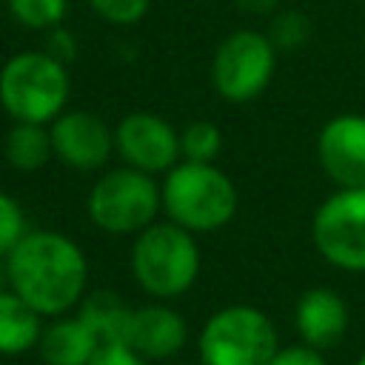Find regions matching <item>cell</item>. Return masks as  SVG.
<instances>
[{"label":"cell","mask_w":365,"mask_h":365,"mask_svg":"<svg viewBox=\"0 0 365 365\" xmlns=\"http://www.w3.org/2000/svg\"><path fill=\"white\" fill-rule=\"evenodd\" d=\"M9 288L43 319L71 314L88 288L83 248L60 231L34 228L6 257Z\"/></svg>","instance_id":"obj_1"},{"label":"cell","mask_w":365,"mask_h":365,"mask_svg":"<svg viewBox=\"0 0 365 365\" xmlns=\"http://www.w3.org/2000/svg\"><path fill=\"white\" fill-rule=\"evenodd\" d=\"M160 197L163 214L191 234L225 228L240 208L237 185L217 163L180 160L163 174Z\"/></svg>","instance_id":"obj_2"},{"label":"cell","mask_w":365,"mask_h":365,"mask_svg":"<svg viewBox=\"0 0 365 365\" xmlns=\"http://www.w3.org/2000/svg\"><path fill=\"white\" fill-rule=\"evenodd\" d=\"M194 237L197 234L185 231L171 220H157L140 234H134L128 254L134 282L148 297L163 302L188 294L202 265V254Z\"/></svg>","instance_id":"obj_3"},{"label":"cell","mask_w":365,"mask_h":365,"mask_svg":"<svg viewBox=\"0 0 365 365\" xmlns=\"http://www.w3.org/2000/svg\"><path fill=\"white\" fill-rule=\"evenodd\" d=\"M68 94V66L43 48L17 51L0 66V108L11 123L48 125L66 111Z\"/></svg>","instance_id":"obj_4"},{"label":"cell","mask_w":365,"mask_h":365,"mask_svg":"<svg viewBox=\"0 0 365 365\" xmlns=\"http://www.w3.org/2000/svg\"><path fill=\"white\" fill-rule=\"evenodd\" d=\"M163 211L160 182L137 171L131 165L108 168L103 171L88 197H86V214L94 222V228L111 234V237H134L151 222H157V214Z\"/></svg>","instance_id":"obj_5"},{"label":"cell","mask_w":365,"mask_h":365,"mask_svg":"<svg viewBox=\"0 0 365 365\" xmlns=\"http://www.w3.org/2000/svg\"><path fill=\"white\" fill-rule=\"evenodd\" d=\"M277 348L274 322L259 308L242 302L217 308L197 336L202 365H268Z\"/></svg>","instance_id":"obj_6"},{"label":"cell","mask_w":365,"mask_h":365,"mask_svg":"<svg viewBox=\"0 0 365 365\" xmlns=\"http://www.w3.org/2000/svg\"><path fill=\"white\" fill-rule=\"evenodd\" d=\"M277 48L257 29L231 31L211 57V86L225 103H251L274 80Z\"/></svg>","instance_id":"obj_7"},{"label":"cell","mask_w":365,"mask_h":365,"mask_svg":"<svg viewBox=\"0 0 365 365\" xmlns=\"http://www.w3.org/2000/svg\"><path fill=\"white\" fill-rule=\"evenodd\" d=\"M317 254L348 274H365V188H336L311 217Z\"/></svg>","instance_id":"obj_8"},{"label":"cell","mask_w":365,"mask_h":365,"mask_svg":"<svg viewBox=\"0 0 365 365\" xmlns=\"http://www.w3.org/2000/svg\"><path fill=\"white\" fill-rule=\"evenodd\" d=\"M114 154L151 177L180 163V131L154 111H131L114 125Z\"/></svg>","instance_id":"obj_9"},{"label":"cell","mask_w":365,"mask_h":365,"mask_svg":"<svg viewBox=\"0 0 365 365\" xmlns=\"http://www.w3.org/2000/svg\"><path fill=\"white\" fill-rule=\"evenodd\" d=\"M54 157L74 171H97L114 154V128L94 111H63L48 123Z\"/></svg>","instance_id":"obj_10"},{"label":"cell","mask_w":365,"mask_h":365,"mask_svg":"<svg viewBox=\"0 0 365 365\" xmlns=\"http://www.w3.org/2000/svg\"><path fill=\"white\" fill-rule=\"evenodd\" d=\"M317 163L336 188H365V114H336L317 134Z\"/></svg>","instance_id":"obj_11"},{"label":"cell","mask_w":365,"mask_h":365,"mask_svg":"<svg viewBox=\"0 0 365 365\" xmlns=\"http://www.w3.org/2000/svg\"><path fill=\"white\" fill-rule=\"evenodd\" d=\"M185 342H188V322L182 319L180 311H174L163 299L137 305L131 311L125 345H131L148 362H163L177 356L185 348Z\"/></svg>","instance_id":"obj_12"},{"label":"cell","mask_w":365,"mask_h":365,"mask_svg":"<svg viewBox=\"0 0 365 365\" xmlns=\"http://www.w3.org/2000/svg\"><path fill=\"white\" fill-rule=\"evenodd\" d=\"M348 302L331 288H308L294 305V328L299 342L325 351L336 345L348 331Z\"/></svg>","instance_id":"obj_13"},{"label":"cell","mask_w":365,"mask_h":365,"mask_svg":"<svg viewBox=\"0 0 365 365\" xmlns=\"http://www.w3.org/2000/svg\"><path fill=\"white\" fill-rule=\"evenodd\" d=\"M100 345L103 342L80 319V314L51 317V322L43 325L37 339L43 365H88Z\"/></svg>","instance_id":"obj_14"},{"label":"cell","mask_w":365,"mask_h":365,"mask_svg":"<svg viewBox=\"0 0 365 365\" xmlns=\"http://www.w3.org/2000/svg\"><path fill=\"white\" fill-rule=\"evenodd\" d=\"M43 317L11 288L0 291V356H23L37 348Z\"/></svg>","instance_id":"obj_15"},{"label":"cell","mask_w":365,"mask_h":365,"mask_svg":"<svg viewBox=\"0 0 365 365\" xmlns=\"http://www.w3.org/2000/svg\"><path fill=\"white\" fill-rule=\"evenodd\" d=\"M134 305L123 302L114 291H94L86 294L83 302L77 305L80 319L97 334L100 342H123L128 336V322H131Z\"/></svg>","instance_id":"obj_16"},{"label":"cell","mask_w":365,"mask_h":365,"mask_svg":"<svg viewBox=\"0 0 365 365\" xmlns=\"http://www.w3.org/2000/svg\"><path fill=\"white\" fill-rule=\"evenodd\" d=\"M3 157L20 174L40 171L51 157V134L48 125L37 123H14L3 137Z\"/></svg>","instance_id":"obj_17"},{"label":"cell","mask_w":365,"mask_h":365,"mask_svg":"<svg viewBox=\"0 0 365 365\" xmlns=\"http://www.w3.org/2000/svg\"><path fill=\"white\" fill-rule=\"evenodd\" d=\"M222 151V131L211 120H191L180 128V160L217 163Z\"/></svg>","instance_id":"obj_18"},{"label":"cell","mask_w":365,"mask_h":365,"mask_svg":"<svg viewBox=\"0 0 365 365\" xmlns=\"http://www.w3.org/2000/svg\"><path fill=\"white\" fill-rule=\"evenodd\" d=\"M11 20L29 31H48L63 26L68 14V0H6Z\"/></svg>","instance_id":"obj_19"},{"label":"cell","mask_w":365,"mask_h":365,"mask_svg":"<svg viewBox=\"0 0 365 365\" xmlns=\"http://www.w3.org/2000/svg\"><path fill=\"white\" fill-rule=\"evenodd\" d=\"M311 20L305 11L299 9H277L271 14V23H268V40L274 43L277 51H297L302 48L308 40H311Z\"/></svg>","instance_id":"obj_20"},{"label":"cell","mask_w":365,"mask_h":365,"mask_svg":"<svg viewBox=\"0 0 365 365\" xmlns=\"http://www.w3.org/2000/svg\"><path fill=\"white\" fill-rule=\"evenodd\" d=\"M29 231H31V228H29V222H26L23 205H20L11 194L0 191V257L6 259V257L11 254V248H14Z\"/></svg>","instance_id":"obj_21"},{"label":"cell","mask_w":365,"mask_h":365,"mask_svg":"<svg viewBox=\"0 0 365 365\" xmlns=\"http://www.w3.org/2000/svg\"><path fill=\"white\" fill-rule=\"evenodd\" d=\"M86 3L100 20L111 26H134L151 9V0H86Z\"/></svg>","instance_id":"obj_22"},{"label":"cell","mask_w":365,"mask_h":365,"mask_svg":"<svg viewBox=\"0 0 365 365\" xmlns=\"http://www.w3.org/2000/svg\"><path fill=\"white\" fill-rule=\"evenodd\" d=\"M88 365H151L143 354H137L131 345L123 342H103Z\"/></svg>","instance_id":"obj_23"},{"label":"cell","mask_w":365,"mask_h":365,"mask_svg":"<svg viewBox=\"0 0 365 365\" xmlns=\"http://www.w3.org/2000/svg\"><path fill=\"white\" fill-rule=\"evenodd\" d=\"M268 365H328V359L322 356V351L297 342V345H279L277 354L268 359Z\"/></svg>","instance_id":"obj_24"},{"label":"cell","mask_w":365,"mask_h":365,"mask_svg":"<svg viewBox=\"0 0 365 365\" xmlns=\"http://www.w3.org/2000/svg\"><path fill=\"white\" fill-rule=\"evenodd\" d=\"M77 40H74V34L66 29V26H54V29H48L46 31V40H43V51L46 54H51L54 60H60V63H71L74 57H77Z\"/></svg>","instance_id":"obj_25"},{"label":"cell","mask_w":365,"mask_h":365,"mask_svg":"<svg viewBox=\"0 0 365 365\" xmlns=\"http://www.w3.org/2000/svg\"><path fill=\"white\" fill-rule=\"evenodd\" d=\"M248 14H274L279 9V0H234Z\"/></svg>","instance_id":"obj_26"},{"label":"cell","mask_w":365,"mask_h":365,"mask_svg":"<svg viewBox=\"0 0 365 365\" xmlns=\"http://www.w3.org/2000/svg\"><path fill=\"white\" fill-rule=\"evenodd\" d=\"M9 288V274H6V259L0 257V291Z\"/></svg>","instance_id":"obj_27"},{"label":"cell","mask_w":365,"mask_h":365,"mask_svg":"<svg viewBox=\"0 0 365 365\" xmlns=\"http://www.w3.org/2000/svg\"><path fill=\"white\" fill-rule=\"evenodd\" d=\"M354 365H365V351H362V354H359V359H356V362H354Z\"/></svg>","instance_id":"obj_28"},{"label":"cell","mask_w":365,"mask_h":365,"mask_svg":"<svg viewBox=\"0 0 365 365\" xmlns=\"http://www.w3.org/2000/svg\"><path fill=\"white\" fill-rule=\"evenodd\" d=\"M362 54H365V31H362Z\"/></svg>","instance_id":"obj_29"},{"label":"cell","mask_w":365,"mask_h":365,"mask_svg":"<svg viewBox=\"0 0 365 365\" xmlns=\"http://www.w3.org/2000/svg\"><path fill=\"white\" fill-rule=\"evenodd\" d=\"M0 6H3V0H0Z\"/></svg>","instance_id":"obj_30"},{"label":"cell","mask_w":365,"mask_h":365,"mask_svg":"<svg viewBox=\"0 0 365 365\" xmlns=\"http://www.w3.org/2000/svg\"><path fill=\"white\" fill-rule=\"evenodd\" d=\"M200 365H202V362H200Z\"/></svg>","instance_id":"obj_31"}]
</instances>
